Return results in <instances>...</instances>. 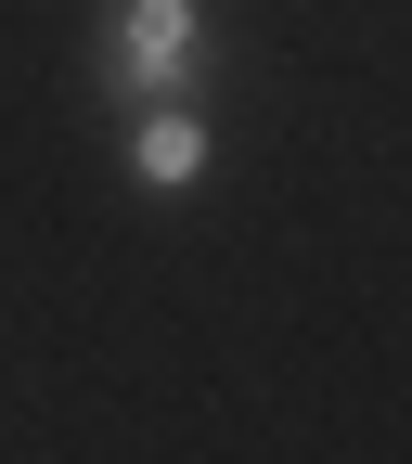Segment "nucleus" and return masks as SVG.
<instances>
[{"label": "nucleus", "mask_w": 412, "mask_h": 464, "mask_svg": "<svg viewBox=\"0 0 412 464\" xmlns=\"http://www.w3.org/2000/svg\"><path fill=\"white\" fill-rule=\"evenodd\" d=\"M103 78L129 103H194V78H206V0H116Z\"/></svg>", "instance_id": "f257e3e1"}, {"label": "nucleus", "mask_w": 412, "mask_h": 464, "mask_svg": "<svg viewBox=\"0 0 412 464\" xmlns=\"http://www.w3.org/2000/svg\"><path fill=\"white\" fill-rule=\"evenodd\" d=\"M206 168H219L206 103H142V116H129V181H142V194H194Z\"/></svg>", "instance_id": "f03ea898"}]
</instances>
